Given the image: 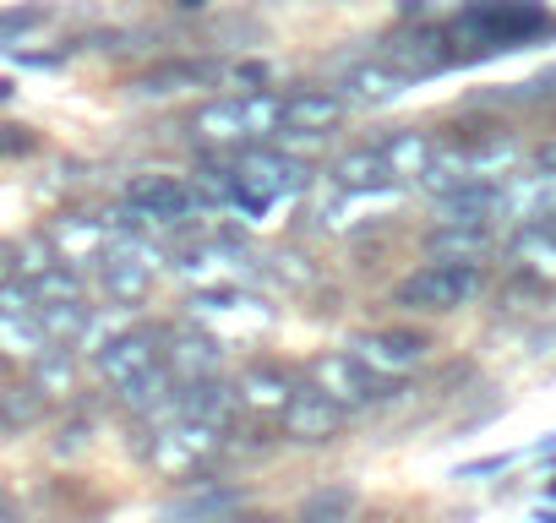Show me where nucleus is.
I'll return each instance as SVG.
<instances>
[{"mask_svg": "<svg viewBox=\"0 0 556 523\" xmlns=\"http://www.w3.org/2000/svg\"><path fill=\"white\" fill-rule=\"evenodd\" d=\"M55 344L45 339V328L34 322V311H0V355L7 360H45Z\"/></svg>", "mask_w": 556, "mask_h": 523, "instance_id": "22", "label": "nucleus"}, {"mask_svg": "<svg viewBox=\"0 0 556 523\" xmlns=\"http://www.w3.org/2000/svg\"><path fill=\"white\" fill-rule=\"evenodd\" d=\"M404 88H409V77H404L399 66H388V61H366V66H350V72H344L339 99H344L350 110H382V104H393Z\"/></svg>", "mask_w": 556, "mask_h": 523, "instance_id": "16", "label": "nucleus"}, {"mask_svg": "<svg viewBox=\"0 0 556 523\" xmlns=\"http://www.w3.org/2000/svg\"><path fill=\"white\" fill-rule=\"evenodd\" d=\"M426 251L431 262H475L480 268V256L491 251V224H437L426 234Z\"/></svg>", "mask_w": 556, "mask_h": 523, "instance_id": "19", "label": "nucleus"}, {"mask_svg": "<svg viewBox=\"0 0 556 523\" xmlns=\"http://www.w3.org/2000/svg\"><path fill=\"white\" fill-rule=\"evenodd\" d=\"M93 366H99V377H104L115 393H126L131 382H142L148 371H159V366H164V339H159L153 328L115 333V339L93 355Z\"/></svg>", "mask_w": 556, "mask_h": 523, "instance_id": "7", "label": "nucleus"}, {"mask_svg": "<svg viewBox=\"0 0 556 523\" xmlns=\"http://www.w3.org/2000/svg\"><path fill=\"white\" fill-rule=\"evenodd\" d=\"M164 366H169L175 382H207L224 366V339L207 333V328H180L164 349Z\"/></svg>", "mask_w": 556, "mask_h": 523, "instance_id": "15", "label": "nucleus"}, {"mask_svg": "<svg viewBox=\"0 0 556 523\" xmlns=\"http://www.w3.org/2000/svg\"><path fill=\"white\" fill-rule=\"evenodd\" d=\"M496 218H513L518 229L556 218V169L540 164V169H523V175L496 180Z\"/></svg>", "mask_w": 556, "mask_h": 523, "instance_id": "10", "label": "nucleus"}, {"mask_svg": "<svg viewBox=\"0 0 556 523\" xmlns=\"http://www.w3.org/2000/svg\"><path fill=\"white\" fill-rule=\"evenodd\" d=\"M344 420H350V414H344L328 393H317V387H295V398L285 404V414H278L285 436L301 442V447H323V442H333V436L344 431Z\"/></svg>", "mask_w": 556, "mask_h": 523, "instance_id": "11", "label": "nucleus"}, {"mask_svg": "<svg viewBox=\"0 0 556 523\" xmlns=\"http://www.w3.org/2000/svg\"><path fill=\"white\" fill-rule=\"evenodd\" d=\"M306 387L328 393V398H333V404L350 414V409H366V404H377L388 382H382V377H371V371H366V366H361L350 349H333V355H323V360L312 366V382H306Z\"/></svg>", "mask_w": 556, "mask_h": 523, "instance_id": "9", "label": "nucleus"}, {"mask_svg": "<svg viewBox=\"0 0 556 523\" xmlns=\"http://www.w3.org/2000/svg\"><path fill=\"white\" fill-rule=\"evenodd\" d=\"M153 279H159V251H153L142 234L110 240V245H104V256H99V284H104V295H110L115 306L148 301Z\"/></svg>", "mask_w": 556, "mask_h": 523, "instance_id": "6", "label": "nucleus"}, {"mask_svg": "<svg viewBox=\"0 0 556 523\" xmlns=\"http://www.w3.org/2000/svg\"><path fill=\"white\" fill-rule=\"evenodd\" d=\"M50 245L66 256V268H72V262H99L104 256V245H110V229L99 224V218H61L55 229H50Z\"/></svg>", "mask_w": 556, "mask_h": 523, "instance_id": "23", "label": "nucleus"}, {"mask_svg": "<svg viewBox=\"0 0 556 523\" xmlns=\"http://www.w3.org/2000/svg\"><path fill=\"white\" fill-rule=\"evenodd\" d=\"M344 115H350V104H344L339 93L301 88V93H290V99H285V120H278V131L323 142V137H333V131H339V120H344Z\"/></svg>", "mask_w": 556, "mask_h": 523, "instance_id": "14", "label": "nucleus"}, {"mask_svg": "<svg viewBox=\"0 0 556 523\" xmlns=\"http://www.w3.org/2000/svg\"><path fill=\"white\" fill-rule=\"evenodd\" d=\"M513 268L534 284H556V229L551 224H529L513 240Z\"/></svg>", "mask_w": 556, "mask_h": 523, "instance_id": "20", "label": "nucleus"}, {"mask_svg": "<svg viewBox=\"0 0 556 523\" xmlns=\"http://www.w3.org/2000/svg\"><path fill=\"white\" fill-rule=\"evenodd\" d=\"M34 371H39V393H45V398H61V393L72 387V360H66L61 349H50L45 360H34Z\"/></svg>", "mask_w": 556, "mask_h": 523, "instance_id": "25", "label": "nucleus"}, {"mask_svg": "<svg viewBox=\"0 0 556 523\" xmlns=\"http://www.w3.org/2000/svg\"><path fill=\"white\" fill-rule=\"evenodd\" d=\"M278 120H285V99L267 88H251V93H229V99L202 104L191 115V131L207 148H256L278 131Z\"/></svg>", "mask_w": 556, "mask_h": 523, "instance_id": "2", "label": "nucleus"}, {"mask_svg": "<svg viewBox=\"0 0 556 523\" xmlns=\"http://www.w3.org/2000/svg\"><path fill=\"white\" fill-rule=\"evenodd\" d=\"M126 213L142 234L153 229H186L197 218V191L175 175H142L126 186Z\"/></svg>", "mask_w": 556, "mask_h": 523, "instance_id": "5", "label": "nucleus"}, {"mask_svg": "<svg viewBox=\"0 0 556 523\" xmlns=\"http://www.w3.org/2000/svg\"><path fill=\"white\" fill-rule=\"evenodd\" d=\"M39 414H45V393L39 387H17L7 404H0V420H7V425H28Z\"/></svg>", "mask_w": 556, "mask_h": 523, "instance_id": "26", "label": "nucleus"}, {"mask_svg": "<svg viewBox=\"0 0 556 523\" xmlns=\"http://www.w3.org/2000/svg\"><path fill=\"white\" fill-rule=\"evenodd\" d=\"M350 512H355V496L339 490V485H328V490H312L306 496L301 523H350Z\"/></svg>", "mask_w": 556, "mask_h": 523, "instance_id": "24", "label": "nucleus"}, {"mask_svg": "<svg viewBox=\"0 0 556 523\" xmlns=\"http://www.w3.org/2000/svg\"><path fill=\"white\" fill-rule=\"evenodd\" d=\"M350 355H355L371 377L393 382V377L415 371V366L431 355V339H426V333H409V328H377V333H361V339L350 344Z\"/></svg>", "mask_w": 556, "mask_h": 523, "instance_id": "8", "label": "nucleus"}, {"mask_svg": "<svg viewBox=\"0 0 556 523\" xmlns=\"http://www.w3.org/2000/svg\"><path fill=\"white\" fill-rule=\"evenodd\" d=\"M229 175V202L245 207V213H267L278 202H290L312 186V164L278 153V148H240V158L224 169Z\"/></svg>", "mask_w": 556, "mask_h": 523, "instance_id": "1", "label": "nucleus"}, {"mask_svg": "<svg viewBox=\"0 0 556 523\" xmlns=\"http://www.w3.org/2000/svg\"><path fill=\"white\" fill-rule=\"evenodd\" d=\"M213 447H218V431H207V425H191V420H169L164 431H153V463L164 469V474H191V469H202L207 458H213Z\"/></svg>", "mask_w": 556, "mask_h": 523, "instance_id": "12", "label": "nucleus"}, {"mask_svg": "<svg viewBox=\"0 0 556 523\" xmlns=\"http://www.w3.org/2000/svg\"><path fill=\"white\" fill-rule=\"evenodd\" d=\"M295 377L290 371H278V366H251L240 382H235V398H240V409H251V414H285V404L295 398Z\"/></svg>", "mask_w": 556, "mask_h": 523, "instance_id": "18", "label": "nucleus"}, {"mask_svg": "<svg viewBox=\"0 0 556 523\" xmlns=\"http://www.w3.org/2000/svg\"><path fill=\"white\" fill-rule=\"evenodd\" d=\"M545 28H551V17L534 0H475V7H464L458 23H453V34L475 39L480 50H518Z\"/></svg>", "mask_w": 556, "mask_h": 523, "instance_id": "4", "label": "nucleus"}, {"mask_svg": "<svg viewBox=\"0 0 556 523\" xmlns=\"http://www.w3.org/2000/svg\"><path fill=\"white\" fill-rule=\"evenodd\" d=\"M333 180H339V191H350V196H388L399 180H393V164L382 158V148L371 142V148H350L339 164H333Z\"/></svg>", "mask_w": 556, "mask_h": 523, "instance_id": "17", "label": "nucleus"}, {"mask_svg": "<svg viewBox=\"0 0 556 523\" xmlns=\"http://www.w3.org/2000/svg\"><path fill=\"white\" fill-rule=\"evenodd\" d=\"M485 295V268H475V262H426V268H415L393 301L404 311H426V317H447V311H464Z\"/></svg>", "mask_w": 556, "mask_h": 523, "instance_id": "3", "label": "nucleus"}, {"mask_svg": "<svg viewBox=\"0 0 556 523\" xmlns=\"http://www.w3.org/2000/svg\"><path fill=\"white\" fill-rule=\"evenodd\" d=\"M175 414L224 436V431L235 425V414H240L235 382H218V377H207V382H180V387H175Z\"/></svg>", "mask_w": 556, "mask_h": 523, "instance_id": "13", "label": "nucleus"}, {"mask_svg": "<svg viewBox=\"0 0 556 523\" xmlns=\"http://www.w3.org/2000/svg\"><path fill=\"white\" fill-rule=\"evenodd\" d=\"M377 148H382V158L393 164V180H415V186H420V175H426L431 158H437V137H431V131H415V126L382 137Z\"/></svg>", "mask_w": 556, "mask_h": 523, "instance_id": "21", "label": "nucleus"}]
</instances>
